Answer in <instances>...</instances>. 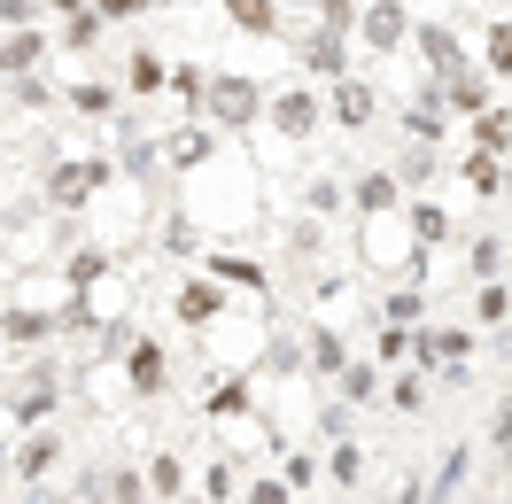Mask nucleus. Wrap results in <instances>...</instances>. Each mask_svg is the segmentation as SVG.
I'll return each mask as SVG.
<instances>
[{"label": "nucleus", "mask_w": 512, "mask_h": 504, "mask_svg": "<svg viewBox=\"0 0 512 504\" xmlns=\"http://www.w3.org/2000/svg\"><path fill=\"white\" fill-rule=\"evenodd\" d=\"M256 101H264V94H256V78H241V70H218V78H210V117H218L225 132L249 125Z\"/></svg>", "instance_id": "1"}, {"label": "nucleus", "mask_w": 512, "mask_h": 504, "mask_svg": "<svg viewBox=\"0 0 512 504\" xmlns=\"http://www.w3.org/2000/svg\"><path fill=\"white\" fill-rule=\"evenodd\" d=\"M334 117H342V125H373V86H342V94H334Z\"/></svg>", "instance_id": "12"}, {"label": "nucleus", "mask_w": 512, "mask_h": 504, "mask_svg": "<svg viewBox=\"0 0 512 504\" xmlns=\"http://www.w3.org/2000/svg\"><path fill=\"white\" fill-rule=\"evenodd\" d=\"M342 396H350V404H373V396H381V373H373V365H350V373H342Z\"/></svg>", "instance_id": "19"}, {"label": "nucleus", "mask_w": 512, "mask_h": 504, "mask_svg": "<svg viewBox=\"0 0 512 504\" xmlns=\"http://www.w3.org/2000/svg\"><path fill=\"white\" fill-rule=\"evenodd\" d=\"M497 264H505V249H497V241H474V272L481 280H497Z\"/></svg>", "instance_id": "31"}, {"label": "nucleus", "mask_w": 512, "mask_h": 504, "mask_svg": "<svg viewBox=\"0 0 512 504\" xmlns=\"http://www.w3.org/2000/svg\"><path fill=\"white\" fill-rule=\"evenodd\" d=\"M241 504H288V481H256V489H249Z\"/></svg>", "instance_id": "34"}, {"label": "nucleus", "mask_w": 512, "mask_h": 504, "mask_svg": "<svg viewBox=\"0 0 512 504\" xmlns=\"http://www.w3.org/2000/svg\"><path fill=\"white\" fill-rule=\"evenodd\" d=\"M443 101H458V109H481V101H489V78H474V70H466V78H450V86H443Z\"/></svg>", "instance_id": "21"}, {"label": "nucleus", "mask_w": 512, "mask_h": 504, "mask_svg": "<svg viewBox=\"0 0 512 504\" xmlns=\"http://www.w3.org/2000/svg\"><path fill=\"white\" fill-rule=\"evenodd\" d=\"M396 504H427V497H419V489H404V497H396Z\"/></svg>", "instance_id": "36"}, {"label": "nucleus", "mask_w": 512, "mask_h": 504, "mask_svg": "<svg viewBox=\"0 0 512 504\" xmlns=\"http://www.w3.org/2000/svg\"><path fill=\"white\" fill-rule=\"evenodd\" d=\"M140 8H148V0H94V16H101V24H132Z\"/></svg>", "instance_id": "29"}, {"label": "nucleus", "mask_w": 512, "mask_h": 504, "mask_svg": "<svg viewBox=\"0 0 512 504\" xmlns=\"http://www.w3.org/2000/svg\"><path fill=\"white\" fill-rule=\"evenodd\" d=\"M148 489H156V497H187V473H179V458H156V466H148Z\"/></svg>", "instance_id": "17"}, {"label": "nucleus", "mask_w": 512, "mask_h": 504, "mask_svg": "<svg viewBox=\"0 0 512 504\" xmlns=\"http://www.w3.org/2000/svg\"><path fill=\"white\" fill-rule=\"evenodd\" d=\"M55 396H63V388H55V373H47V365H39V373H32V388H24V396H16V419H39V411L55 404Z\"/></svg>", "instance_id": "14"}, {"label": "nucleus", "mask_w": 512, "mask_h": 504, "mask_svg": "<svg viewBox=\"0 0 512 504\" xmlns=\"http://www.w3.org/2000/svg\"><path fill=\"white\" fill-rule=\"evenodd\" d=\"M233 32H280V0H225Z\"/></svg>", "instance_id": "6"}, {"label": "nucleus", "mask_w": 512, "mask_h": 504, "mask_svg": "<svg viewBox=\"0 0 512 504\" xmlns=\"http://www.w3.org/2000/svg\"><path fill=\"white\" fill-rule=\"evenodd\" d=\"M311 365H319L326 380H342V373H350V365H342V342H334V334H311Z\"/></svg>", "instance_id": "20"}, {"label": "nucleus", "mask_w": 512, "mask_h": 504, "mask_svg": "<svg viewBox=\"0 0 512 504\" xmlns=\"http://www.w3.org/2000/svg\"><path fill=\"white\" fill-rule=\"evenodd\" d=\"M55 8H70V16H86V8H94V0H55Z\"/></svg>", "instance_id": "35"}, {"label": "nucleus", "mask_w": 512, "mask_h": 504, "mask_svg": "<svg viewBox=\"0 0 512 504\" xmlns=\"http://www.w3.org/2000/svg\"><path fill=\"white\" fill-rule=\"evenodd\" d=\"M388 396H396V411H419V404H427V388H419V380H396Z\"/></svg>", "instance_id": "32"}, {"label": "nucleus", "mask_w": 512, "mask_h": 504, "mask_svg": "<svg viewBox=\"0 0 512 504\" xmlns=\"http://www.w3.org/2000/svg\"><path fill=\"white\" fill-rule=\"evenodd\" d=\"M218 311H225V295H218V287H187V295H179V318H187V326H210Z\"/></svg>", "instance_id": "13"}, {"label": "nucleus", "mask_w": 512, "mask_h": 504, "mask_svg": "<svg viewBox=\"0 0 512 504\" xmlns=\"http://www.w3.org/2000/svg\"><path fill=\"white\" fill-rule=\"evenodd\" d=\"M125 373H132V388H140V396H156V388H163V349H156V342H132Z\"/></svg>", "instance_id": "7"}, {"label": "nucleus", "mask_w": 512, "mask_h": 504, "mask_svg": "<svg viewBox=\"0 0 512 504\" xmlns=\"http://www.w3.org/2000/svg\"><path fill=\"white\" fill-rule=\"evenodd\" d=\"M132 94H156V86H163V78H171V70H163V55H132Z\"/></svg>", "instance_id": "18"}, {"label": "nucleus", "mask_w": 512, "mask_h": 504, "mask_svg": "<svg viewBox=\"0 0 512 504\" xmlns=\"http://www.w3.org/2000/svg\"><path fill=\"white\" fill-rule=\"evenodd\" d=\"M32 16H39L32 0H0V32H24V24H32Z\"/></svg>", "instance_id": "30"}, {"label": "nucleus", "mask_w": 512, "mask_h": 504, "mask_svg": "<svg viewBox=\"0 0 512 504\" xmlns=\"http://www.w3.org/2000/svg\"><path fill=\"white\" fill-rule=\"evenodd\" d=\"M505 194H512V179H505Z\"/></svg>", "instance_id": "39"}, {"label": "nucleus", "mask_w": 512, "mask_h": 504, "mask_svg": "<svg viewBox=\"0 0 512 504\" xmlns=\"http://www.w3.org/2000/svg\"><path fill=\"white\" fill-rule=\"evenodd\" d=\"M474 140H481V156H505V148H512V109H481Z\"/></svg>", "instance_id": "9"}, {"label": "nucleus", "mask_w": 512, "mask_h": 504, "mask_svg": "<svg viewBox=\"0 0 512 504\" xmlns=\"http://www.w3.org/2000/svg\"><path fill=\"white\" fill-rule=\"evenodd\" d=\"M0 481H8V450H0Z\"/></svg>", "instance_id": "37"}, {"label": "nucleus", "mask_w": 512, "mask_h": 504, "mask_svg": "<svg viewBox=\"0 0 512 504\" xmlns=\"http://www.w3.org/2000/svg\"><path fill=\"white\" fill-rule=\"evenodd\" d=\"M303 70H319V78H342V39H334V32L303 39Z\"/></svg>", "instance_id": "10"}, {"label": "nucleus", "mask_w": 512, "mask_h": 504, "mask_svg": "<svg viewBox=\"0 0 512 504\" xmlns=\"http://www.w3.org/2000/svg\"><path fill=\"white\" fill-rule=\"evenodd\" d=\"M365 39H373V47H396V39H404V0H373V8H365Z\"/></svg>", "instance_id": "5"}, {"label": "nucleus", "mask_w": 512, "mask_h": 504, "mask_svg": "<svg viewBox=\"0 0 512 504\" xmlns=\"http://www.w3.org/2000/svg\"><path fill=\"white\" fill-rule=\"evenodd\" d=\"M489 70L512 78V24H489Z\"/></svg>", "instance_id": "26"}, {"label": "nucleus", "mask_w": 512, "mask_h": 504, "mask_svg": "<svg viewBox=\"0 0 512 504\" xmlns=\"http://www.w3.org/2000/svg\"><path fill=\"white\" fill-rule=\"evenodd\" d=\"M419 55L435 63V86H450V78H466V47L443 32V24H419Z\"/></svg>", "instance_id": "2"}, {"label": "nucleus", "mask_w": 512, "mask_h": 504, "mask_svg": "<svg viewBox=\"0 0 512 504\" xmlns=\"http://www.w3.org/2000/svg\"><path fill=\"white\" fill-rule=\"evenodd\" d=\"M319 16H326V32L342 39V32L357 24V0H319Z\"/></svg>", "instance_id": "27"}, {"label": "nucleus", "mask_w": 512, "mask_h": 504, "mask_svg": "<svg viewBox=\"0 0 512 504\" xmlns=\"http://www.w3.org/2000/svg\"><path fill=\"white\" fill-rule=\"evenodd\" d=\"M466 171H474V187H481V194H489V187H505V179H497V156H474Z\"/></svg>", "instance_id": "33"}, {"label": "nucleus", "mask_w": 512, "mask_h": 504, "mask_svg": "<svg viewBox=\"0 0 512 504\" xmlns=\"http://www.w3.org/2000/svg\"><path fill=\"white\" fill-rule=\"evenodd\" d=\"M272 125L288 132V140L319 132V101H311V94H280V101H272Z\"/></svg>", "instance_id": "4"}, {"label": "nucleus", "mask_w": 512, "mask_h": 504, "mask_svg": "<svg viewBox=\"0 0 512 504\" xmlns=\"http://www.w3.org/2000/svg\"><path fill=\"white\" fill-rule=\"evenodd\" d=\"M94 39H101V16H94V8H86V16H70V24H63V47H94Z\"/></svg>", "instance_id": "25"}, {"label": "nucleus", "mask_w": 512, "mask_h": 504, "mask_svg": "<svg viewBox=\"0 0 512 504\" xmlns=\"http://www.w3.org/2000/svg\"><path fill=\"white\" fill-rule=\"evenodd\" d=\"M218 280H241V287H264V264H249V256H218Z\"/></svg>", "instance_id": "24"}, {"label": "nucleus", "mask_w": 512, "mask_h": 504, "mask_svg": "<svg viewBox=\"0 0 512 504\" xmlns=\"http://www.w3.org/2000/svg\"><path fill=\"white\" fill-rule=\"evenodd\" d=\"M55 458H63V435H32V442H24V458H16V473H47Z\"/></svg>", "instance_id": "15"}, {"label": "nucleus", "mask_w": 512, "mask_h": 504, "mask_svg": "<svg viewBox=\"0 0 512 504\" xmlns=\"http://www.w3.org/2000/svg\"><path fill=\"white\" fill-rule=\"evenodd\" d=\"M466 481V450H450L443 458V473H435V489H427V504H450V489Z\"/></svg>", "instance_id": "22"}, {"label": "nucleus", "mask_w": 512, "mask_h": 504, "mask_svg": "<svg viewBox=\"0 0 512 504\" xmlns=\"http://www.w3.org/2000/svg\"><path fill=\"white\" fill-rule=\"evenodd\" d=\"M179 504H202V497H179Z\"/></svg>", "instance_id": "38"}, {"label": "nucleus", "mask_w": 512, "mask_h": 504, "mask_svg": "<svg viewBox=\"0 0 512 504\" xmlns=\"http://www.w3.org/2000/svg\"><path fill=\"white\" fill-rule=\"evenodd\" d=\"M32 63H39V32L0 39V78H32Z\"/></svg>", "instance_id": "8"}, {"label": "nucleus", "mask_w": 512, "mask_h": 504, "mask_svg": "<svg viewBox=\"0 0 512 504\" xmlns=\"http://www.w3.org/2000/svg\"><path fill=\"white\" fill-rule=\"evenodd\" d=\"M512 318V295L505 287H481V326H505Z\"/></svg>", "instance_id": "28"}, {"label": "nucleus", "mask_w": 512, "mask_h": 504, "mask_svg": "<svg viewBox=\"0 0 512 504\" xmlns=\"http://www.w3.org/2000/svg\"><path fill=\"white\" fill-rule=\"evenodd\" d=\"M101 497H109V504H148V473H109Z\"/></svg>", "instance_id": "16"}, {"label": "nucleus", "mask_w": 512, "mask_h": 504, "mask_svg": "<svg viewBox=\"0 0 512 504\" xmlns=\"http://www.w3.org/2000/svg\"><path fill=\"white\" fill-rule=\"evenodd\" d=\"M101 179H109V163H63V171H47V202H86V194L101 187Z\"/></svg>", "instance_id": "3"}, {"label": "nucleus", "mask_w": 512, "mask_h": 504, "mask_svg": "<svg viewBox=\"0 0 512 504\" xmlns=\"http://www.w3.org/2000/svg\"><path fill=\"white\" fill-rule=\"evenodd\" d=\"M0 334H8V342H47L55 318H47V311H8V318H0Z\"/></svg>", "instance_id": "11"}, {"label": "nucleus", "mask_w": 512, "mask_h": 504, "mask_svg": "<svg viewBox=\"0 0 512 504\" xmlns=\"http://www.w3.org/2000/svg\"><path fill=\"white\" fill-rule=\"evenodd\" d=\"M357 202H365V210H388V202H396V179H388V171L357 179Z\"/></svg>", "instance_id": "23"}]
</instances>
